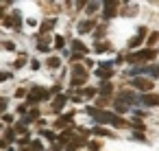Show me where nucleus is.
Masks as SVG:
<instances>
[{"label": "nucleus", "instance_id": "obj_1", "mask_svg": "<svg viewBox=\"0 0 159 151\" xmlns=\"http://www.w3.org/2000/svg\"><path fill=\"white\" fill-rule=\"evenodd\" d=\"M155 51L152 48H146V51H139V53H133V55H129L126 57V61L129 64H137V61H150V59H155Z\"/></svg>", "mask_w": 159, "mask_h": 151}, {"label": "nucleus", "instance_id": "obj_2", "mask_svg": "<svg viewBox=\"0 0 159 151\" xmlns=\"http://www.w3.org/2000/svg\"><path fill=\"white\" fill-rule=\"evenodd\" d=\"M98 123H113V118H116V114H111V112H100V110H96V107H89L87 110Z\"/></svg>", "mask_w": 159, "mask_h": 151}, {"label": "nucleus", "instance_id": "obj_3", "mask_svg": "<svg viewBox=\"0 0 159 151\" xmlns=\"http://www.w3.org/2000/svg\"><path fill=\"white\" fill-rule=\"evenodd\" d=\"M87 81V70L83 66H74V77H72V83L74 85H83Z\"/></svg>", "mask_w": 159, "mask_h": 151}, {"label": "nucleus", "instance_id": "obj_4", "mask_svg": "<svg viewBox=\"0 0 159 151\" xmlns=\"http://www.w3.org/2000/svg\"><path fill=\"white\" fill-rule=\"evenodd\" d=\"M48 96H50V92H48V90H44V88H35V90H31V92H29V103H35V101L48 99Z\"/></svg>", "mask_w": 159, "mask_h": 151}, {"label": "nucleus", "instance_id": "obj_5", "mask_svg": "<svg viewBox=\"0 0 159 151\" xmlns=\"http://www.w3.org/2000/svg\"><path fill=\"white\" fill-rule=\"evenodd\" d=\"M144 35H146V29H144V27H142V29H139V31H137V35H135V37H131V40H129V46H131V48H137V46H139V44H142V42H144Z\"/></svg>", "mask_w": 159, "mask_h": 151}, {"label": "nucleus", "instance_id": "obj_6", "mask_svg": "<svg viewBox=\"0 0 159 151\" xmlns=\"http://www.w3.org/2000/svg\"><path fill=\"white\" fill-rule=\"evenodd\" d=\"M133 85H135L137 90H142V92H150V90H152V81H148V79H135Z\"/></svg>", "mask_w": 159, "mask_h": 151}, {"label": "nucleus", "instance_id": "obj_7", "mask_svg": "<svg viewBox=\"0 0 159 151\" xmlns=\"http://www.w3.org/2000/svg\"><path fill=\"white\" fill-rule=\"evenodd\" d=\"M5 27H7V29H9V27L20 29V16H18V13H13V16H9V18H5Z\"/></svg>", "mask_w": 159, "mask_h": 151}, {"label": "nucleus", "instance_id": "obj_8", "mask_svg": "<svg viewBox=\"0 0 159 151\" xmlns=\"http://www.w3.org/2000/svg\"><path fill=\"white\" fill-rule=\"evenodd\" d=\"M92 29H94V22H92V20H83V22H79V33H81V35L89 33Z\"/></svg>", "mask_w": 159, "mask_h": 151}, {"label": "nucleus", "instance_id": "obj_9", "mask_svg": "<svg viewBox=\"0 0 159 151\" xmlns=\"http://www.w3.org/2000/svg\"><path fill=\"white\" fill-rule=\"evenodd\" d=\"M142 103L144 105H159V94L155 96V94H144L142 96Z\"/></svg>", "mask_w": 159, "mask_h": 151}, {"label": "nucleus", "instance_id": "obj_10", "mask_svg": "<svg viewBox=\"0 0 159 151\" xmlns=\"http://www.w3.org/2000/svg\"><path fill=\"white\" fill-rule=\"evenodd\" d=\"M116 9H118V2H107V5H105V16H107V18L116 16Z\"/></svg>", "mask_w": 159, "mask_h": 151}, {"label": "nucleus", "instance_id": "obj_11", "mask_svg": "<svg viewBox=\"0 0 159 151\" xmlns=\"http://www.w3.org/2000/svg\"><path fill=\"white\" fill-rule=\"evenodd\" d=\"M66 101H68V99H66L63 94H61V96H57V99H55V103H52V112H59V110L66 105Z\"/></svg>", "mask_w": 159, "mask_h": 151}, {"label": "nucleus", "instance_id": "obj_12", "mask_svg": "<svg viewBox=\"0 0 159 151\" xmlns=\"http://www.w3.org/2000/svg\"><path fill=\"white\" fill-rule=\"evenodd\" d=\"M98 77L109 79V77H111V66H102V68H98Z\"/></svg>", "mask_w": 159, "mask_h": 151}, {"label": "nucleus", "instance_id": "obj_13", "mask_svg": "<svg viewBox=\"0 0 159 151\" xmlns=\"http://www.w3.org/2000/svg\"><path fill=\"white\" fill-rule=\"evenodd\" d=\"M52 27H55V18H52V20H46V22L42 24V33H48Z\"/></svg>", "mask_w": 159, "mask_h": 151}, {"label": "nucleus", "instance_id": "obj_14", "mask_svg": "<svg viewBox=\"0 0 159 151\" xmlns=\"http://www.w3.org/2000/svg\"><path fill=\"white\" fill-rule=\"evenodd\" d=\"M94 51H96V53H105V51H109V44H102V42H98V44L94 46Z\"/></svg>", "mask_w": 159, "mask_h": 151}, {"label": "nucleus", "instance_id": "obj_15", "mask_svg": "<svg viewBox=\"0 0 159 151\" xmlns=\"http://www.w3.org/2000/svg\"><path fill=\"white\" fill-rule=\"evenodd\" d=\"M72 138H74V134H72L70 129H66V131L61 134V142H68V140H72Z\"/></svg>", "mask_w": 159, "mask_h": 151}, {"label": "nucleus", "instance_id": "obj_16", "mask_svg": "<svg viewBox=\"0 0 159 151\" xmlns=\"http://www.w3.org/2000/svg\"><path fill=\"white\" fill-rule=\"evenodd\" d=\"M46 64H48L50 68H59V64H61V61H59V57H50V59H48Z\"/></svg>", "mask_w": 159, "mask_h": 151}, {"label": "nucleus", "instance_id": "obj_17", "mask_svg": "<svg viewBox=\"0 0 159 151\" xmlns=\"http://www.w3.org/2000/svg\"><path fill=\"white\" fill-rule=\"evenodd\" d=\"M63 44H66V40H63L61 35H57V37H55V48H63Z\"/></svg>", "mask_w": 159, "mask_h": 151}, {"label": "nucleus", "instance_id": "obj_18", "mask_svg": "<svg viewBox=\"0 0 159 151\" xmlns=\"http://www.w3.org/2000/svg\"><path fill=\"white\" fill-rule=\"evenodd\" d=\"M126 107H129V105H126L124 101H116V110H118V112H126Z\"/></svg>", "mask_w": 159, "mask_h": 151}, {"label": "nucleus", "instance_id": "obj_19", "mask_svg": "<svg viewBox=\"0 0 159 151\" xmlns=\"http://www.w3.org/2000/svg\"><path fill=\"white\" fill-rule=\"evenodd\" d=\"M113 125H116V127H126V120H122V118L116 116V118H113Z\"/></svg>", "mask_w": 159, "mask_h": 151}, {"label": "nucleus", "instance_id": "obj_20", "mask_svg": "<svg viewBox=\"0 0 159 151\" xmlns=\"http://www.w3.org/2000/svg\"><path fill=\"white\" fill-rule=\"evenodd\" d=\"M72 48H74V51H81V53L85 51V46H83L81 42H72Z\"/></svg>", "mask_w": 159, "mask_h": 151}, {"label": "nucleus", "instance_id": "obj_21", "mask_svg": "<svg viewBox=\"0 0 159 151\" xmlns=\"http://www.w3.org/2000/svg\"><path fill=\"white\" fill-rule=\"evenodd\" d=\"M87 9H89V11H87V13H94V11H96V9H98V5H96V2H89V5H87Z\"/></svg>", "mask_w": 159, "mask_h": 151}, {"label": "nucleus", "instance_id": "obj_22", "mask_svg": "<svg viewBox=\"0 0 159 151\" xmlns=\"http://www.w3.org/2000/svg\"><path fill=\"white\" fill-rule=\"evenodd\" d=\"M157 37H159V35H157V33H152V35H150V37H148V46H152V44H155V42H157Z\"/></svg>", "mask_w": 159, "mask_h": 151}, {"label": "nucleus", "instance_id": "obj_23", "mask_svg": "<svg viewBox=\"0 0 159 151\" xmlns=\"http://www.w3.org/2000/svg\"><path fill=\"white\" fill-rule=\"evenodd\" d=\"M83 94H85V96H94V94H96V90H94V88H87Z\"/></svg>", "mask_w": 159, "mask_h": 151}, {"label": "nucleus", "instance_id": "obj_24", "mask_svg": "<svg viewBox=\"0 0 159 151\" xmlns=\"http://www.w3.org/2000/svg\"><path fill=\"white\" fill-rule=\"evenodd\" d=\"M31 149H33V151H42V142H33Z\"/></svg>", "mask_w": 159, "mask_h": 151}, {"label": "nucleus", "instance_id": "obj_25", "mask_svg": "<svg viewBox=\"0 0 159 151\" xmlns=\"http://www.w3.org/2000/svg\"><path fill=\"white\" fill-rule=\"evenodd\" d=\"M89 149H100V142H87Z\"/></svg>", "mask_w": 159, "mask_h": 151}, {"label": "nucleus", "instance_id": "obj_26", "mask_svg": "<svg viewBox=\"0 0 159 151\" xmlns=\"http://www.w3.org/2000/svg\"><path fill=\"white\" fill-rule=\"evenodd\" d=\"M20 66H24V57H18V61H16V68H20Z\"/></svg>", "mask_w": 159, "mask_h": 151}, {"label": "nucleus", "instance_id": "obj_27", "mask_svg": "<svg viewBox=\"0 0 159 151\" xmlns=\"http://www.w3.org/2000/svg\"><path fill=\"white\" fill-rule=\"evenodd\" d=\"M42 134H44L46 138H50V140H55V134H50V131H42Z\"/></svg>", "mask_w": 159, "mask_h": 151}, {"label": "nucleus", "instance_id": "obj_28", "mask_svg": "<svg viewBox=\"0 0 159 151\" xmlns=\"http://www.w3.org/2000/svg\"><path fill=\"white\" fill-rule=\"evenodd\" d=\"M152 75H155V77H159V66H157V68H152Z\"/></svg>", "mask_w": 159, "mask_h": 151}, {"label": "nucleus", "instance_id": "obj_29", "mask_svg": "<svg viewBox=\"0 0 159 151\" xmlns=\"http://www.w3.org/2000/svg\"><path fill=\"white\" fill-rule=\"evenodd\" d=\"M22 151H31V149H22Z\"/></svg>", "mask_w": 159, "mask_h": 151}]
</instances>
